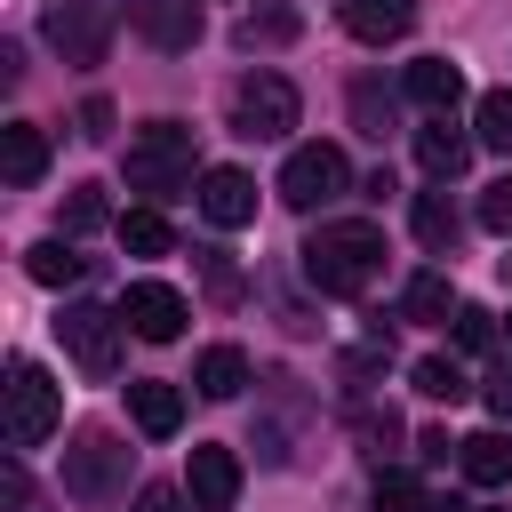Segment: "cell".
<instances>
[{"instance_id": "9a60e30c", "label": "cell", "mask_w": 512, "mask_h": 512, "mask_svg": "<svg viewBox=\"0 0 512 512\" xmlns=\"http://www.w3.org/2000/svg\"><path fill=\"white\" fill-rule=\"evenodd\" d=\"M128 416H136L144 440H176V424H184V392L160 384V376H136V384H128Z\"/></svg>"}, {"instance_id": "f35d334b", "label": "cell", "mask_w": 512, "mask_h": 512, "mask_svg": "<svg viewBox=\"0 0 512 512\" xmlns=\"http://www.w3.org/2000/svg\"><path fill=\"white\" fill-rule=\"evenodd\" d=\"M504 328H512V320H504Z\"/></svg>"}, {"instance_id": "5bb4252c", "label": "cell", "mask_w": 512, "mask_h": 512, "mask_svg": "<svg viewBox=\"0 0 512 512\" xmlns=\"http://www.w3.org/2000/svg\"><path fill=\"white\" fill-rule=\"evenodd\" d=\"M472 144H480V136H464V128L448 120V112H432V120L416 128V160H424V176H432V184H448V176H464V160H472Z\"/></svg>"}, {"instance_id": "cb8c5ba5", "label": "cell", "mask_w": 512, "mask_h": 512, "mask_svg": "<svg viewBox=\"0 0 512 512\" xmlns=\"http://www.w3.org/2000/svg\"><path fill=\"white\" fill-rule=\"evenodd\" d=\"M352 440H360V456H376V464H384V456L400 448V416H392V408H376V400H360V408H352Z\"/></svg>"}, {"instance_id": "3957f363", "label": "cell", "mask_w": 512, "mask_h": 512, "mask_svg": "<svg viewBox=\"0 0 512 512\" xmlns=\"http://www.w3.org/2000/svg\"><path fill=\"white\" fill-rule=\"evenodd\" d=\"M56 336H64V352H72L80 376L112 384L120 360H128V336H136V328H128L120 312H104V304H64V312H56Z\"/></svg>"}, {"instance_id": "f546056e", "label": "cell", "mask_w": 512, "mask_h": 512, "mask_svg": "<svg viewBox=\"0 0 512 512\" xmlns=\"http://www.w3.org/2000/svg\"><path fill=\"white\" fill-rule=\"evenodd\" d=\"M96 224H112V200H104L96 184H80V192L64 200V232H96Z\"/></svg>"}, {"instance_id": "8992f818", "label": "cell", "mask_w": 512, "mask_h": 512, "mask_svg": "<svg viewBox=\"0 0 512 512\" xmlns=\"http://www.w3.org/2000/svg\"><path fill=\"white\" fill-rule=\"evenodd\" d=\"M128 464H136V448H120V432H80V440L64 448V496L112 504V496L128 488Z\"/></svg>"}, {"instance_id": "6da1fadb", "label": "cell", "mask_w": 512, "mask_h": 512, "mask_svg": "<svg viewBox=\"0 0 512 512\" xmlns=\"http://www.w3.org/2000/svg\"><path fill=\"white\" fill-rule=\"evenodd\" d=\"M304 280L320 296H368L384 280V232L368 216H336L304 240Z\"/></svg>"}, {"instance_id": "2e32d148", "label": "cell", "mask_w": 512, "mask_h": 512, "mask_svg": "<svg viewBox=\"0 0 512 512\" xmlns=\"http://www.w3.org/2000/svg\"><path fill=\"white\" fill-rule=\"evenodd\" d=\"M0 176H8L16 192L48 176V136H40L32 120H8V128H0Z\"/></svg>"}, {"instance_id": "836d02e7", "label": "cell", "mask_w": 512, "mask_h": 512, "mask_svg": "<svg viewBox=\"0 0 512 512\" xmlns=\"http://www.w3.org/2000/svg\"><path fill=\"white\" fill-rule=\"evenodd\" d=\"M24 496H32V488H24V464H8V472H0V504L24 512Z\"/></svg>"}, {"instance_id": "7a4b0ae2", "label": "cell", "mask_w": 512, "mask_h": 512, "mask_svg": "<svg viewBox=\"0 0 512 512\" xmlns=\"http://www.w3.org/2000/svg\"><path fill=\"white\" fill-rule=\"evenodd\" d=\"M192 168H200V152H192V128H184V120H144V128L128 136V192L176 200V192L192 184Z\"/></svg>"}, {"instance_id": "ffe728a7", "label": "cell", "mask_w": 512, "mask_h": 512, "mask_svg": "<svg viewBox=\"0 0 512 512\" xmlns=\"http://www.w3.org/2000/svg\"><path fill=\"white\" fill-rule=\"evenodd\" d=\"M296 32H304V16H296V8H280V0H264V8H248V16H240V32H232V40H240V48H288Z\"/></svg>"}, {"instance_id": "ac0fdd59", "label": "cell", "mask_w": 512, "mask_h": 512, "mask_svg": "<svg viewBox=\"0 0 512 512\" xmlns=\"http://www.w3.org/2000/svg\"><path fill=\"white\" fill-rule=\"evenodd\" d=\"M192 384H200V400H240V384H248V352H240V344H208L200 368H192Z\"/></svg>"}, {"instance_id": "8fae6325", "label": "cell", "mask_w": 512, "mask_h": 512, "mask_svg": "<svg viewBox=\"0 0 512 512\" xmlns=\"http://www.w3.org/2000/svg\"><path fill=\"white\" fill-rule=\"evenodd\" d=\"M336 24L360 48H392V40L416 32V0H336Z\"/></svg>"}, {"instance_id": "d590c367", "label": "cell", "mask_w": 512, "mask_h": 512, "mask_svg": "<svg viewBox=\"0 0 512 512\" xmlns=\"http://www.w3.org/2000/svg\"><path fill=\"white\" fill-rule=\"evenodd\" d=\"M184 504H192V496H176V488H144V496H136V512H184Z\"/></svg>"}, {"instance_id": "30bf717a", "label": "cell", "mask_w": 512, "mask_h": 512, "mask_svg": "<svg viewBox=\"0 0 512 512\" xmlns=\"http://www.w3.org/2000/svg\"><path fill=\"white\" fill-rule=\"evenodd\" d=\"M184 496H192V512H232L240 504V456L232 448H192Z\"/></svg>"}, {"instance_id": "e575fe53", "label": "cell", "mask_w": 512, "mask_h": 512, "mask_svg": "<svg viewBox=\"0 0 512 512\" xmlns=\"http://www.w3.org/2000/svg\"><path fill=\"white\" fill-rule=\"evenodd\" d=\"M488 408H496V416H512V360L488 376Z\"/></svg>"}, {"instance_id": "ba28073f", "label": "cell", "mask_w": 512, "mask_h": 512, "mask_svg": "<svg viewBox=\"0 0 512 512\" xmlns=\"http://www.w3.org/2000/svg\"><path fill=\"white\" fill-rule=\"evenodd\" d=\"M352 192V160L336 152V144H296L288 160H280V200L288 208H328V200H344Z\"/></svg>"}, {"instance_id": "7c38bea8", "label": "cell", "mask_w": 512, "mask_h": 512, "mask_svg": "<svg viewBox=\"0 0 512 512\" xmlns=\"http://www.w3.org/2000/svg\"><path fill=\"white\" fill-rule=\"evenodd\" d=\"M192 200H200V216H208L216 232H240V224L256 216V176H248V168H208Z\"/></svg>"}, {"instance_id": "e0dca14e", "label": "cell", "mask_w": 512, "mask_h": 512, "mask_svg": "<svg viewBox=\"0 0 512 512\" xmlns=\"http://www.w3.org/2000/svg\"><path fill=\"white\" fill-rule=\"evenodd\" d=\"M408 96H416L424 112H456V104H464V72H456L448 56H416V64H408Z\"/></svg>"}, {"instance_id": "5b68a950", "label": "cell", "mask_w": 512, "mask_h": 512, "mask_svg": "<svg viewBox=\"0 0 512 512\" xmlns=\"http://www.w3.org/2000/svg\"><path fill=\"white\" fill-rule=\"evenodd\" d=\"M64 424V392L40 360H8V448H40Z\"/></svg>"}, {"instance_id": "d6a6232c", "label": "cell", "mask_w": 512, "mask_h": 512, "mask_svg": "<svg viewBox=\"0 0 512 512\" xmlns=\"http://www.w3.org/2000/svg\"><path fill=\"white\" fill-rule=\"evenodd\" d=\"M80 136H88V144H96V136H112V104H104V96H88V104H80Z\"/></svg>"}, {"instance_id": "74e56055", "label": "cell", "mask_w": 512, "mask_h": 512, "mask_svg": "<svg viewBox=\"0 0 512 512\" xmlns=\"http://www.w3.org/2000/svg\"><path fill=\"white\" fill-rule=\"evenodd\" d=\"M480 512H496V504H480Z\"/></svg>"}, {"instance_id": "4fadbf2b", "label": "cell", "mask_w": 512, "mask_h": 512, "mask_svg": "<svg viewBox=\"0 0 512 512\" xmlns=\"http://www.w3.org/2000/svg\"><path fill=\"white\" fill-rule=\"evenodd\" d=\"M128 24H136L152 48L184 56V48L200 40V0H128Z\"/></svg>"}, {"instance_id": "44dd1931", "label": "cell", "mask_w": 512, "mask_h": 512, "mask_svg": "<svg viewBox=\"0 0 512 512\" xmlns=\"http://www.w3.org/2000/svg\"><path fill=\"white\" fill-rule=\"evenodd\" d=\"M408 224H416V240H424L432 256H448V248H456V232H464V224H456V208H448V192H416Z\"/></svg>"}, {"instance_id": "4dcf8cb0", "label": "cell", "mask_w": 512, "mask_h": 512, "mask_svg": "<svg viewBox=\"0 0 512 512\" xmlns=\"http://www.w3.org/2000/svg\"><path fill=\"white\" fill-rule=\"evenodd\" d=\"M448 320H456V344H464V352H488V344H496V320H488L480 304H456Z\"/></svg>"}, {"instance_id": "9c48e42d", "label": "cell", "mask_w": 512, "mask_h": 512, "mask_svg": "<svg viewBox=\"0 0 512 512\" xmlns=\"http://www.w3.org/2000/svg\"><path fill=\"white\" fill-rule=\"evenodd\" d=\"M120 320H128L144 344H176V336H184V320H192V304H184V288H168V280H128Z\"/></svg>"}, {"instance_id": "d4e9b609", "label": "cell", "mask_w": 512, "mask_h": 512, "mask_svg": "<svg viewBox=\"0 0 512 512\" xmlns=\"http://www.w3.org/2000/svg\"><path fill=\"white\" fill-rule=\"evenodd\" d=\"M352 128H360V136H376V144H384V128H392V88H384V80H368V72L352 80Z\"/></svg>"}, {"instance_id": "d6986e66", "label": "cell", "mask_w": 512, "mask_h": 512, "mask_svg": "<svg viewBox=\"0 0 512 512\" xmlns=\"http://www.w3.org/2000/svg\"><path fill=\"white\" fill-rule=\"evenodd\" d=\"M456 464H464V480H480V488L512 480V432H472V440H456Z\"/></svg>"}, {"instance_id": "52a82bcc", "label": "cell", "mask_w": 512, "mask_h": 512, "mask_svg": "<svg viewBox=\"0 0 512 512\" xmlns=\"http://www.w3.org/2000/svg\"><path fill=\"white\" fill-rule=\"evenodd\" d=\"M296 80L288 72H248L240 88H232V128L248 136V144H280L288 128H296Z\"/></svg>"}, {"instance_id": "8d00e7d4", "label": "cell", "mask_w": 512, "mask_h": 512, "mask_svg": "<svg viewBox=\"0 0 512 512\" xmlns=\"http://www.w3.org/2000/svg\"><path fill=\"white\" fill-rule=\"evenodd\" d=\"M432 512H480V504H464V496H440V504H432Z\"/></svg>"}, {"instance_id": "603a6c76", "label": "cell", "mask_w": 512, "mask_h": 512, "mask_svg": "<svg viewBox=\"0 0 512 512\" xmlns=\"http://www.w3.org/2000/svg\"><path fill=\"white\" fill-rule=\"evenodd\" d=\"M416 392H424V400H448V408H456V400L472 392V376H464V360H448V352H424V360H416Z\"/></svg>"}, {"instance_id": "83f0119b", "label": "cell", "mask_w": 512, "mask_h": 512, "mask_svg": "<svg viewBox=\"0 0 512 512\" xmlns=\"http://www.w3.org/2000/svg\"><path fill=\"white\" fill-rule=\"evenodd\" d=\"M80 264H88V256H72L64 240H40V248L24 256V272H32L40 288H64V280H80Z\"/></svg>"}, {"instance_id": "484cf974", "label": "cell", "mask_w": 512, "mask_h": 512, "mask_svg": "<svg viewBox=\"0 0 512 512\" xmlns=\"http://www.w3.org/2000/svg\"><path fill=\"white\" fill-rule=\"evenodd\" d=\"M400 304H408V320H448L456 312V288H448V272H416L400 288Z\"/></svg>"}, {"instance_id": "4316f807", "label": "cell", "mask_w": 512, "mask_h": 512, "mask_svg": "<svg viewBox=\"0 0 512 512\" xmlns=\"http://www.w3.org/2000/svg\"><path fill=\"white\" fill-rule=\"evenodd\" d=\"M472 136H480L488 152H512V88H488V96L472 104Z\"/></svg>"}, {"instance_id": "277c9868", "label": "cell", "mask_w": 512, "mask_h": 512, "mask_svg": "<svg viewBox=\"0 0 512 512\" xmlns=\"http://www.w3.org/2000/svg\"><path fill=\"white\" fill-rule=\"evenodd\" d=\"M40 40H48L72 72H88V64H104V56H112V8H104V0H48Z\"/></svg>"}, {"instance_id": "f1b7e54d", "label": "cell", "mask_w": 512, "mask_h": 512, "mask_svg": "<svg viewBox=\"0 0 512 512\" xmlns=\"http://www.w3.org/2000/svg\"><path fill=\"white\" fill-rule=\"evenodd\" d=\"M376 512H432L416 472H376Z\"/></svg>"}, {"instance_id": "7402d4cb", "label": "cell", "mask_w": 512, "mask_h": 512, "mask_svg": "<svg viewBox=\"0 0 512 512\" xmlns=\"http://www.w3.org/2000/svg\"><path fill=\"white\" fill-rule=\"evenodd\" d=\"M112 232H120V248H128V256H168V240H176L160 208H128V216H120Z\"/></svg>"}, {"instance_id": "1f68e13d", "label": "cell", "mask_w": 512, "mask_h": 512, "mask_svg": "<svg viewBox=\"0 0 512 512\" xmlns=\"http://www.w3.org/2000/svg\"><path fill=\"white\" fill-rule=\"evenodd\" d=\"M480 224H488L496 240H512V176H496V184L480 192Z\"/></svg>"}]
</instances>
